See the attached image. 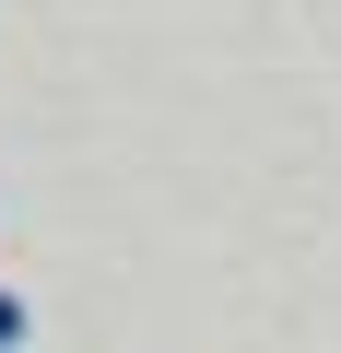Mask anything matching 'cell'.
<instances>
[{
  "instance_id": "obj_1",
  "label": "cell",
  "mask_w": 341,
  "mask_h": 353,
  "mask_svg": "<svg viewBox=\"0 0 341 353\" xmlns=\"http://www.w3.org/2000/svg\"><path fill=\"white\" fill-rule=\"evenodd\" d=\"M24 341V294H0V353H12Z\"/></svg>"
}]
</instances>
